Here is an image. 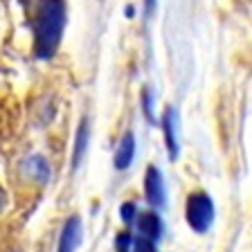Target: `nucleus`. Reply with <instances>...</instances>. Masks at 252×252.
<instances>
[{"label": "nucleus", "mask_w": 252, "mask_h": 252, "mask_svg": "<svg viewBox=\"0 0 252 252\" xmlns=\"http://www.w3.org/2000/svg\"><path fill=\"white\" fill-rule=\"evenodd\" d=\"M86 149H88V120L81 122L79 126V133H77V144H74V156H72V167L77 169L81 164L86 156Z\"/></svg>", "instance_id": "obj_8"}, {"label": "nucleus", "mask_w": 252, "mask_h": 252, "mask_svg": "<svg viewBox=\"0 0 252 252\" xmlns=\"http://www.w3.org/2000/svg\"><path fill=\"white\" fill-rule=\"evenodd\" d=\"M25 167H27V171H30L32 178L38 180V183H45V180L50 178V169H47V164H45L43 158H38V156L30 158V160L25 162Z\"/></svg>", "instance_id": "obj_9"}, {"label": "nucleus", "mask_w": 252, "mask_h": 252, "mask_svg": "<svg viewBox=\"0 0 252 252\" xmlns=\"http://www.w3.org/2000/svg\"><path fill=\"white\" fill-rule=\"evenodd\" d=\"M137 216V234L144 236V239H151L158 241L160 234H162V223H160V216L153 214V212H142Z\"/></svg>", "instance_id": "obj_5"}, {"label": "nucleus", "mask_w": 252, "mask_h": 252, "mask_svg": "<svg viewBox=\"0 0 252 252\" xmlns=\"http://www.w3.org/2000/svg\"><path fill=\"white\" fill-rule=\"evenodd\" d=\"M79 243H81V220L77 216L68 219V223L63 225L61 241H59V252H77Z\"/></svg>", "instance_id": "obj_4"}, {"label": "nucleus", "mask_w": 252, "mask_h": 252, "mask_svg": "<svg viewBox=\"0 0 252 252\" xmlns=\"http://www.w3.org/2000/svg\"><path fill=\"white\" fill-rule=\"evenodd\" d=\"M120 214H122V219L128 223V220H133V216H135V205L133 203H124L122 205V210H120Z\"/></svg>", "instance_id": "obj_11"}, {"label": "nucleus", "mask_w": 252, "mask_h": 252, "mask_svg": "<svg viewBox=\"0 0 252 252\" xmlns=\"http://www.w3.org/2000/svg\"><path fill=\"white\" fill-rule=\"evenodd\" d=\"M162 126H164V137H167L169 158L176 160V158H178V115H176L173 108H169L167 113H164Z\"/></svg>", "instance_id": "obj_6"}, {"label": "nucleus", "mask_w": 252, "mask_h": 252, "mask_svg": "<svg viewBox=\"0 0 252 252\" xmlns=\"http://www.w3.org/2000/svg\"><path fill=\"white\" fill-rule=\"evenodd\" d=\"M212 220H214V203L207 194L198 191L191 194L187 200V223L191 230H196L198 234L210 230Z\"/></svg>", "instance_id": "obj_2"}, {"label": "nucleus", "mask_w": 252, "mask_h": 252, "mask_svg": "<svg viewBox=\"0 0 252 252\" xmlns=\"http://www.w3.org/2000/svg\"><path fill=\"white\" fill-rule=\"evenodd\" d=\"M147 198L153 207L162 210L167 203V191H164V183H162V173L158 167H149L147 171Z\"/></svg>", "instance_id": "obj_3"}, {"label": "nucleus", "mask_w": 252, "mask_h": 252, "mask_svg": "<svg viewBox=\"0 0 252 252\" xmlns=\"http://www.w3.org/2000/svg\"><path fill=\"white\" fill-rule=\"evenodd\" d=\"M5 203H7V194L2 191V187H0V214H2V210H5Z\"/></svg>", "instance_id": "obj_14"}, {"label": "nucleus", "mask_w": 252, "mask_h": 252, "mask_svg": "<svg viewBox=\"0 0 252 252\" xmlns=\"http://www.w3.org/2000/svg\"><path fill=\"white\" fill-rule=\"evenodd\" d=\"M144 113H147L149 120H153V113H151V93L144 90Z\"/></svg>", "instance_id": "obj_12"}, {"label": "nucleus", "mask_w": 252, "mask_h": 252, "mask_svg": "<svg viewBox=\"0 0 252 252\" xmlns=\"http://www.w3.org/2000/svg\"><path fill=\"white\" fill-rule=\"evenodd\" d=\"M133 156H135V137H133V133H126V135L122 137L120 147H117L115 167L117 169H126L128 164L133 162Z\"/></svg>", "instance_id": "obj_7"}, {"label": "nucleus", "mask_w": 252, "mask_h": 252, "mask_svg": "<svg viewBox=\"0 0 252 252\" xmlns=\"http://www.w3.org/2000/svg\"><path fill=\"white\" fill-rule=\"evenodd\" d=\"M117 252H128V250H126V248H120V250H117Z\"/></svg>", "instance_id": "obj_15"}, {"label": "nucleus", "mask_w": 252, "mask_h": 252, "mask_svg": "<svg viewBox=\"0 0 252 252\" xmlns=\"http://www.w3.org/2000/svg\"><path fill=\"white\" fill-rule=\"evenodd\" d=\"M133 252H156V241L144 239V236H137L135 241H133Z\"/></svg>", "instance_id": "obj_10"}, {"label": "nucleus", "mask_w": 252, "mask_h": 252, "mask_svg": "<svg viewBox=\"0 0 252 252\" xmlns=\"http://www.w3.org/2000/svg\"><path fill=\"white\" fill-rule=\"evenodd\" d=\"M144 2H147V14L151 16L153 11H156V2H158V0H144Z\"/></svg>", "instance_id": "obj_13"}, {"label": "nucleus", "mask_w": 252, "mask_h": 252, "mask_svg": "<svg viewBox=\"0 0 252 252\" xmlns=\"http://www.w3.org/2000/svg\"><path fill=\"white\" fill-rule=\"evenodd\" d=\"M34 27V54L38 59H52L65 27V5L63 0H41L32 18Z\"/></svg>", "instance_id": "obj_1"}]
</instances>
